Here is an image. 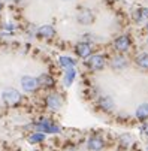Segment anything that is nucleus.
Wrapping results in <instances>:
<instances>
[{
  "mask_svg": "<svg viewBox=\"0 0 148 151\" xmlns=\"http://www.w3.org/2000/svg\"><path fill=\"white\" fill-rule=\"evenodd\" d=\"M97 105H99V108L102 111H105V112H111L114 108H115V103H114V100H112V97L111 96H108V94H103V96H100L99 97V100H97Z\"/></svg>",
  "mask_w": 148,
  "mask_h": 151,
  "instance_id": "nucleus-5",
  "label": "nucleus"
},
{
  "mask_svg": "<svg viewBox=\"0 0 148 151\" xmlns=\"http://www.w3.org/2000/svg\"><path fill=\"white\" fill-rule=\"evenodd\" d=\"M111 66L114 69H123V68L127 66V60H126L123 55H117L111 60Z\"/></svg>",
  "mask_w": 148,
  "mask_h": 151,
  "instance_id": "nucleus-13",
  "label": "nucleus"
},
{
  "mask_svg": "<svg viewBox=\"0 0 148 151\" xmlns=\"http://www.w3.org/2000/svg\"><path fill=\"white\" fill-rule=\"evenodd\" d=\"M135 61H136V64H138L139 68H142V69H148V54H147V52H141V54H138L136 58H135Z\"/></svg>",
  "mask_w": 148,
  "mask_h": 151,
  "instance_id": "nucleus-16",
  "label": "nucleus"
},
{
  "mask_svg": "<svg viewBox=\"0 0 148 151\" xmlns=\"http://www.w3.org/2000/svg\"><path fill=\"white\" fill-rule=\"evenodd\" d=\"M75 52L78 54V57L81 58H87L91 55V47L90 44H85V42H81V44H78L75 47Z\"/></svg>",
  "mask_w": 148,
  "mask_h": 151,
  "instance_id": "nucleus-10",
  "label": "nucleus"
},
{
  "mask_svg": "<svg viewBox=\"0 0 148 151\" xmlns=\"http://www.w3.org/2000/svg\"><path fill=\"white\" fill-rule=\"evenodd\" d=\"M2 8H3V3H2V0H0V11H2Z\"/></svg>",
  "mask_w": 148,
  "mask_h": 151,
  "instance_id": "nucleus-20",
  "label": "nucleus"
},
{
  "mask_svg": "<svg viewBox=\"0 0 148 151\" xmlns=\"http://www.w3.org/2000/svg\"><path fill=\"white\" fill-rule=\"evenodd\" d=\"M130 45H132V42H130V37H129L127 35H123V36L117 37V39H115V42H114L115 50H117V51H120V52H126V51H129Z\"/></svg>",
  "mask_w": 148,
  "mask_h": 151,
  "instance_id": "nucleus-4",
  "label": "nucleus"
},
{
  "mask_svg": "<svg viewBox=\"0 0 148 151\" xmlns=\"http://www.w3.org/2000/svg\"><path fill=\"white\" fill-rule=\"evenodd\" d=\"M145 133H147V135H148V129H147V132H145Z\"/></svg>",
  "mask_w": 148,
  "mask_h": 151,
  "instance_id": "nucleus-21",
  "label": "nucleus"
},
{
  "mask_svg": "<svg viewBox=\"0 0 148 151\" xmlns=\"http://www.w3.org/2000/svg\"><path fill=\"white\" fill-rule=\"evenodd\" d=\"M54 35H55V30L50 24H45V26H42V27L37 29V37H40V39H50Z\"/></svg>",
  "mask_w": 148,
  "mask_h": 151,
  "instance_id": "nucleus-11",
  "label": "nucleus"
},
{
  "mask_svg": "<svg viewBox=\"0 0 148 151\" xmlns=\"http://www.w3.org/2000/svg\"><path fill=\"white\" fill-rule=\"evenodd\" d=\"M120 144H121V147H130L132 144H133V138L130 136V135H121L120 136Z\"/></svg>",
  "mask_w": 148,
  "mask_h": 151,
  "instance_id": "nucleus-19",
  "label": "nucleus"
},
{
  "mask_svg": "<svg viewBox=\"0 0 148 151\" xmlns=\"http://www.w3.org/2000/svg\"><path fill=\"white\" fill-rule=\"evenodd\" d=\"M87 64L91 70H102L105 68V58L103 55H90V60L87 61Z\"/></svg>",
  "mask_w": 148,
  "mask_h": 151,
  "instance_id": "nucleus-7",
  "label": "nucleus"
},
{
  "mask_svg": "<svg viewBox=\"0 0 148 151\" xmlns=\"http://www.w3.org/2000/svg\"><path fill=\"white\" fill-rule=\"evenodd\" d=\"M58 64L61 68H73L75 64H76V60H73L72 57H66V55H61L58 57Z\"/></svg>",
  "mask_w": 148,
  "mask_h": 151,
  "instance_id": "nucleus-14",
  "label": "nucleus"
},
{
  "mask_svg": "<svg viewBox=\"0 0 148 151\" xmlns=\"http://www.w3.org/2000/svg\"><path fill=\"white\" fill-rule=\"evenodd\" d=\"M21 85H23L24 91H27V93H33L39 87V85H37V79L33 78V76H29V75L21 78Z\"/></svg>",
  "mask_w": 148,
  "mask_h": 151,
  "instance_id": "nucleus-6",
  "label": "nucleus"
},
{
  "mask_svg": "<svg viewBox=\"0 0 148 151\" xmlns=\"http://www.w3.org/2000/svg\"><path fill=\"white\" fill-rule=\"evenodd\" d=\"M44 139H45V136H44V133H40V132H34L33 135H30V136H29V142H30V144H39V142H44Z\"/></svg>",
  "mask_w": 148,
  "mask_h": 151,
  "instance_id": "nucleus-18",
  "label": "nucleus"
},
{
  "mask_svg": "<svg viewBox=\"0 0 148 151\" xmlns=\"http://www.w3.org/2000/svg\"><path fill=\"white\" fill-rule=\"evenodd\" d=\"M36 129L40 133H57V132H60V127L50 120H40L36 124Z\"/></svg>",
  "mask_w": 148,
  "mask_h": 151,
  "instance_id": "nucleus-3",
  "label": "nucleus"
},
{
  "mask_svg": "<svg viewBox=\"0 0 148 151\" xmlns=\"http://www.w3.org/2000/svg\"><path fill=\"white\" fill-rule=\"evenodd\" d=\"M75 76H76V70L73 68H68L66 72H65V85L66 87H69V85L73 82Z\"/></svg>",
  "mask_w": 148,
  "mask_h": 151,
  "instance_id": "nucleus-17",
  "label": "nucleus"
},
{
  "mask_svg": "<svg viewBox=\"0 0 148 151\" xmlns=\"http://www.w3.org/2000/svg\"><path fill=\"white\" fill-rule=\"evenodd\" d=\"M136 118L144 121L148 118V103H142L141 106H138V109H136Z\"/></svg>",
  "mask_w": 148,
  "mask_h": 151,
  "instance_id": "nucleus-15",
  "label": "nucleus"
},
{
  "mask_svg": "<svg viewBox=\"0 0 148 151\" xmlns=\"http://www.w3.org/2000/svg\"><path fill=\"white\" fill-rule=\"evenodd\" d=\"M2 100L8 105V106H14L21 100V94L19 91H17L15 88H6L2 93Z\"/></svg>",
  "mask_w": 148,
  "mask_h": 151,
  "instance_id": "nucleus-2",
  "label": "nucleus"
},
{
  "mask_svg": "<svg viewBox=\"0 0 148 151\" xmlns=\"http://www.w3.org/2000/svg\"><path fill=\"white\" fill-rule=\"evenodd\" d=\"M103 141L99 138V136H93V138H90L88 139V144H87V147L91 150V151H99V150H102L103 148Z\"/></svg>",
  "mask_w": 148,
  "mask_h": 151,
  "instance_id": "nucleus-12",
  "label": "nucleus"
},
{
  "mask_svg": "<svg viewBox=\"0 0 148 151\" xmlns=\"http://www.w3.org/2000/svg\"><path fill=\"white\" fill-rule=\"evenodd\" d=\"M45 102H47V106L50 108V109H52V111H57V109H60V106H61V97L57 94V93H51V94H48L47 96V99H45Z\"/></svg>",
  "mask_w": 148,
  "mask_h": 151,
  "instance_id": "nucleus-8",
  "label": "nucleus"
},
{
  "mask_svg": "<svg viewBox=\"0 0 148 151\" xmlns=\"http://www.w3.org/2000/svg\"><path fill=\"white\" fill-rule=\"evenodd\" d=\"M36 79H37V85H39V87H42V88H52L54 84H55L54 78L51 75H48V73H42Z\"/></svg>",
  "mask_w": 148,
  "mask_h": 151,
  "instance_id": "nucleus-9",
  "label": "nucleus"
},
{
  "mask_svg": "<svg viewBox=\"0 0 148 151\" xmlns=\"http://www.w3.org/2000/svg\"><path fill=\"white\" fill-rule=\"evenodd\" d=\"M76 19L82 26H91L94 23V19H96V15L91 9L84 8V9H79V12L76 14Z\"/></svg>",
  "mask_w": 148,
  "mask_h": 151,
  "instance_id": "nucleus-1",
  "label": "nucleus"
}]
</instances>
